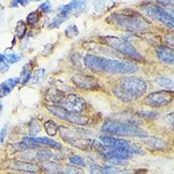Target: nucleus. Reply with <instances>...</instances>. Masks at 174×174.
I'll list each match as a JSON object with an SVG mask.
<instances>
[{
	"mask_svg": "<svg viewBox=\"0 0 174 174\" xmlns=\"http://www.w3.org/2000/svg\"><path fill=\"white\" fill-rule=\"evenodd\" d=\"M86 67L96 72L111 74H130L137 71L138 68L132 62L119 61L88 54L84 58Z\"/></svg>",
	"mask_w": 174,
	"mask_h": 174,
	"instance_id": "obj_1",
	"label": "nucleus"
},
{
	"mask_svg": "<svg viewBox=\"0 0 174 174\" xmlns=\"http://www.w3.org/2000/svg\"><path fill=\"white\" fill-rule=\"evenodd\" d=\"M147 91V84L144 80L135 77L123 78L117 88L114 89L115 95L124 102H132Z\"/></svg>",
	"mask_w": 174,
	"mask_h": 174,
	"instance_id": "obj_2",
	"label": "nucleus"
},
{
	"mask_svg": "<svg viewBox=\"0 0 174 174\" xmlns=\"http://www.w3.org/2000/svg\"><path fill=\"white\" fill-rule=\"evenodd\" d=\"M102 130L105 132L112 133L116 135H127V136H133L139 138H145L148 136V133L146 130L139 128L135 126H129L123 123H116V122H106L103 127Z\"/></svg>",
	"mask_w": 174,
	"mask_h": 174,
	"instance_id": "obj_3",
	"label": "nucleus"
},
{
	"mask_svg": "<svg viewBox=\"0 0 174 174\" xmlns=\"http://www.w3.org/2000/svg\"><path fill=\"white\" fill-rule=\"evenodd\" d=\"M107 19L116 26L127 30H143L148 27V23L138 15L129 14H112Z\"/></svg>",
	"mask_w": 174,
	"mask_h": 174,
	"instance_id": "obj_4",
	"label": "nucleus"
},
{
	"mask_svg": "<svg viewBox=\"0 0 174 174\" xmlns=\"http://www.w3.org/2000/svg\"><path fill=\"white\" fill-rule=\"evenodd\" d=\"M104 41L106 44L113 48L114 50L118 51L119 52L123 53L124 55H127L136 61H143L144 60L143 56L135 50L134 47H132L130 44H128L127 42H126L120 38H117L114 36H106V37H104Z\"/></svg>",
	"mask_w": 174,
	"mask_h": 174,
	"instance_id": "obj_5",
	"label": "nucleus"
},
{
	"mask_svg": "<svg viewBox=\"0 0 174 174\" xmlns=\"http://www.w3.org/2000/svg\"><path fill=\"white\" fill-rule=\"evenodd\" d=\"M47 108L53 115H55V116L59 117L60 119H63V120L70 122L71 124L83 126L88 123V118L87 117L82 116L77 113L71 112L67 110H65V108H63L60 106H48Z\"/></svg>",
	"mask_w": 174,
	"mask_h": 174,
	"instance_id": "obj_6",
	"label": "nucleus"
},
{
	"mask_svg": "<svg viewBox=\"0 0 174 174\" xmlns=\"http://www.w3.org/2000/svg\"><path fill=\"white\" fill-rule=\"evenodd\" d=\"M142 10L151 18L160 21V22L166 24L168 28L173 29V15L167 13L165 10L152 4H147L143 6Z\"/></svg>",
	"mask_w": 174,
	"mask_h": 174,
	"instance_id": "obj_7",
	"label": "nucleus"
},
{
	"mask_svg": "<svg viewBox=\"0 0 174 174\" xmlns=\"http://www.w3.org/2000/svg\"><path fill=\"white\" fill-rule=\"evenodd\" d=\"M59 106L71 112L80 114L87 108L86 101L76 94H70L59 102Z\"/></svg>",
	"mask_w": 174,
	"mask_h": 174,
	"instance_id": "obj_8",
	"label": "nucleus"
},
{
	"mask_svg": "<svg viewBox=\"0 0 174 174\" xmlns=\"http://www.w3.org/2000/svg\"><path fill=\"white\" fill-rule=\"evenodd\" d=\"M172 100V93L167 91H159L148 94L146 99V105L152 107H161L168 105Z\"/></svg>",
	"mask_w": 174,
	"mask_h": 174,
	"instance_id": "obj_9",
	"label": "nucleus"
},
{
	"mask_svg": "<svg viewBox=\"0 0 174 174\" xmlns=\"http://www.w3.org/2000/svg\"><path fill=\"white\" fill-rule=\"evenodd\" d=\"M101 143L108 148H120V149H126V150H129L132 153H137L136 148H133L130 147L129 143L126 140L123 139H117L114 137H110V136H103L100 138Z\"/></svg>",
	"mask_w": 174,
	"mask_h": 174,
	"instance_id": "obj_10",
	"label": "nucleus"
},
{
	"mask_svg": "<svg viewBox=\"0 0 174 174\" xmlns=\"http://www.w3.org/2000/svg\"><path fill=\"white\" fill-rule=\"evenodd\" d=\"M86 1L85 0H73L68 5H64L59 8V15L68 18L69 14L75 12H81V10L85 8Z\"/></svg>",
	"mask_w": 174,
	"mask_h": 174,
	"instance_id": "obj_11",
	"label": "nucleus"
},
{
	"mask_svg": "<svg viewBox=\"0 0 174 174\" xmlns=\"http://www.w3.org/2000/svg\"><path fill=\"white\" fill-rule=\"evenodd\" d=\"M72 82L82 89H94L97 87V79L91 75L77 74L71 78Z\"/></svg>",
	"mask_w": 174,
	"mask_h": 174,
	"instance_id": "obj_12",
	"label": "nucleus"
},
{
	"mask_svg": "<svg viewBox=\"0 0 174 174\" xmlns=\"http://www.w3.org/2000/svg\"><path fill=\"white\" fill-rule=\"evenodd\" d=\"M157 55L158 58L166 64L172 65L174 62V55H173V51L166 48V47H159L157 49Z\"/></svg>",
	"mask_w": 174,
	"mask_h": 174,
	"instance_id": "obj_13",
	"label": "nucleus"
},
{
	"mask_svg": "<svg viewBox=\"0 0 174 174\" xmlns=\"http://www.w3.org/2000/svg\"><path fill=\"white\" fill-rule=\"evenodd\" d=\"M20 82L19 78H9L0 85V98L7 96Z\"/></svg>",
	"mask_w": 174,
	"mask_h": 174,
	"instance_id": "obj_14",
	"label": "nucleus"
},
{
	"mask_svg": "<svg viewBox=\"0 0 174 174\" xmlns=\"http://www.w3.org/2000/svg\"><path fill=\"white\" fill-rule=\"evenodd\" d=\"M12 168L20 170V171H24V172H31V173L37 172V170H38L36 166L26 164V163H16V164L12 166Z\"/></svg>",
	"mask_w": 174,
	"mask_h": 174,
	"instance_id": "obj_15",
	"label": "nucleus"
},
{
	"mask_svg": "<svg viewBox=\"0 0 174 174\" xmlns=\"http://www.w3.org/2000/svg\"><path fill=\"white\" fill-rule=\"evenodd\" d=\"M32 140L34 141L35 143L39 144H44L46 146H50L52 148H55V149H61V145L55 141H53L52 139L47 138V137H39V138H32Z\"/></svg>",
	"mask_w": 174,
	"mask_h": 174,
	"instance_id": "obj_16",
	"label": "nucleus"
},
{
	"mask_svg": "<svg viewBox=\"0 0 174 174\" xmlns=\"http://www.w3.org/2000/svg\"><path fill=\"white\" fill-rule=\"evenodd\" d=\"M44 127H45L46 132H47L50 136H54V135L57 133L58 125H57L55 122L51 121V120L47 121V122L44 124Z\"/></svg>",
	"mask_w": 174,
	"mask_h": 174,
	"instance_id": "obj_17",
	"label": "nucleus"
},
{
	"mask_svg": "<svg viewBox=\"0 0 174 174\" xmlns=\"http://www.w3.org/2000/svg\"><path fill=\"white\" fill-rule=\"evenodd\" d=\"M30 71H31V65H30V63H29L23 67L22 72H21V79L20 80H22L23 84H26L30 80V75H31Z\"/></svg>",
	"mask_w": 174,
	"mask_h": 174,
	"instance_id": "obj_18",
	"label": "nucleus"
},
{
	"mask_svg": "<svg viewBox=\"0 0 174 174\" xmlns=\"http://www.w3.org/2000/svg\"><path fill=\"white\" fill-rule=\"evenodd\" d=\"M26 31H27V25L24 21H18L17 25H16V29H15V34L16 36L18 38H23L26 34Z\"/></svg>",
	"mask_w": 174,
	"mask_h": 174,
	"instance_id": "obj_19",
	"label": "nucleus"
},
{
	"mask_svg": "<svg viewBox=\"0 0 174 174\" xmlns=\"http://www.w3.org/2000/svg\"><path fill=\"white\" fill-rule=\"evenodd\" d=\"M79 34L78 29L75 25H70L66 30H65V34L68 38H74L75 36H77Z\"/></svg>",
	"mask_w": 174,
	"mask_h": 174,
	"instance_id": "obj_20",
	"label": "nucleus"
},
{
	"mask_svg": "<svg viewBox=\"0 0 174 174\" xmlns=\"http://www.w3.org/2000/svg\"><path fill=\"white\" fill-rule=\"evenodd\" d=\"M39 14L37 12H34V13H30L28 16H27V22L29 25L34 27L37 25L38 21H39Z\"/></svg>",
	"mask_w": 174,
	"mask_h": 174,
	"instance_id": "obj_21",
	"label": "nucleus"
},
{
	"mask_svg": "<svg viewBox=\"0 0 174 174\" xmlns=\"http://www.w3.org/2000/svg\"><path fill=\"white\" fill-rule=\"evenodd\" d=\"M156 83L159 84L162 87H167V88H172L173 87V82L172 80L166 78V77H158L156 79Z\"/></svg>",
	"mask_w": 174,
	"mask_h": 174,
	"instance_id": "obj_22",
	"label": "nucleus"
},
{
	"mask_svg": "<svg viewBox=\"0 0 174 174\" xmlns=\"http://www.w3.org/2000/svg\"><path fill=\"white\" fill-rule=\"evenodd\" d=\"M70 163L73 166H81V167H85L86 164H85V161L83 160V158L81 156H78V155H75L73 157H71L70 159Z\"/></svg>",
	"mask_w": 174,
	"mask_h": 174,
	"instance_id": "obj_23",
	"label": "nucleus"
},
{
	"mask_svg": "<svg viewBox=\"0 0 174 174\" xmlns=\"http://www.w3.org/2000/svg\"><path fill=\"white\" fill-rule=\"evenodd\" d=\"M44 74H45V71L43 70V69H39L36 71H34V76L31 77L32 83H37L40 80H42V78L44 77Z\"/></svg>",
	"mask_w": 174,
	"mask_h": 174,
	"instance_id": "obj_24",
	"label": "nucleus"
},
{
	"mask_svg": "<svg viewBox=\"0 0 174 174\" xmlns=\"http://www.w3.org/2000/svg\"><path fill=\"white\" fill-rule=\"evenodd\" d=\"M21 59V57L15 53H9L5 55V60H7L9 63H16Z\"/></svg>",
	"mask_w": 174,
	"mask_h": 174,
	"instance_id": "obj_25",
	"label": "nucleus"
},
{
	"mask_svg": "<svg viewBox=\"0 0 174 174\" xmlns=\"http://www.w3.org/2000/svg\"><path fill=\"white\" fill-rule=\"evenodd\" d=\"M66 19L67 18H65V17H63V16H61V15L58 14V16L55 19H54V21L51 24V28H57V27H59Z\"/></svg>",
	"mask_w": 174,
	"mask_h": 174,
	"instance_id": "obj_26",
	"label": "nucleus"
},
{
	"mask_svg": "<svg viewBox=\"0 0 174 174\" xmlns=\"http://www.w3.org/2000/svg\"><path fill=\"white\" fill-rule=\"evenodd\" d=\"M40 9L43 10L44 13H50L51 10V2L50 1H47L45 3H43L40 5Z\"/></svg>",
	"mask_w": 174,
	"mask_h": 174,
	"instance_id": "obj_27",
	"label": "nucleus"
},
{
	"mask_svg": "<svg viewBox=\"0 0 174 174\" xmlns=\"http://www.w3.org/2000/svg\"><path fill=\"white\" fill-rule=\"evenodd\" d=\"M29 2H30V0H14V1L12 2V4H10V6H12V7H16L19 4L22 5V6H25Z\"/></svg>",
	"mask_w": 174,
	"mask_h": 174,
	"instance_id": "obj_28",
	"label": "nucleus"
},
{
	"mask_svg": "<svg viewBox=\"0 0 174 174\" xmlns=\"http://www.w3.org/2000/svg\"><path fill=\"white\" fill-rule=\"evenodd\" d=\"M7 125H5V127L1 129V132H0V145L3 143V141L5 139V136H6V133H7Z\"/></svg>",
	"mask_w": 174,
	"mask_h": 174,
	"instance_id": "obj_29",
	"label": "nucleus"
},
{
	"mask_svg": "<svg viewBox=\"0 0 174 174\" xmlns=\"http://www.w3.org/2000/svg\"><path fill=\"white\" fill-rule=\"evenodd\" d=\"M115 171H116V169L112 167H104L101 168L102 173H114Z\"/></svg>",
	"mask_w": 174,
	"mask_h": 174,
	"instance_id": "obj_30",
	"label": "nucleus"
},
{
	"mask_svg": "<svg viewBox=\"0 0 174 174\" xmlns=\"http://www.w3.org/2000/svg\"><path fill=\"white\" fill-rule=\"evenodd\" d=\"M9 70V66L4 61L0 63V72H5Z\"/></svg>",
	"mask_w": 174,
	"mask_h": 174,
	"instance_id": "obj_31",
	"label": "nucleus"
},
{
	"mask_svg": "<svg viewBox=\"0 0 174 174\" xmlns=\"http://www.w3.org/2000/svg\"><path fill=\"white\" fill-rule=\"evenodd\" d=\"M52 49H53V44H47V45L44 47V50H43V51H48L47 54H48V55H50V54L51 53V51H52ZM43 51H42V52H43Z\"/></svg>",
	"mask_w": 174,
	"mask_h": 174,
	"instance_id": "obj_32",
	"label": "nucleus"
},
{
	"mask_svg": "<svg viewBox=\"0 0 174 174\" xmlns=\"http://www.w3.org/2000/svg\"><path fill=\"white\" fill-rule=\"evenodd\" d=\"M3 61H5V55H3V54L0 53V63L3 62Z\"/></svg>",
	"mask_w": 174,
	"mask_h": 174,
	"instance_id": "obj_33",
	"label": "nucleus"
},
{
	"mask_svg": "<svg viewBox=\"0 0 174 174\" xmlns=\"http://www.w3.org/2000/svg\"><path fill=\"white\" fill-rule=\"evenodd\" d=\"M1 110H2V105L0 104V111H1Z\"/></svg>",
	"mask_w": 174,
	"mask_h": 174,
	"instance_id": "obj_34",
	"label": "nucleus"
}]
</instances>
